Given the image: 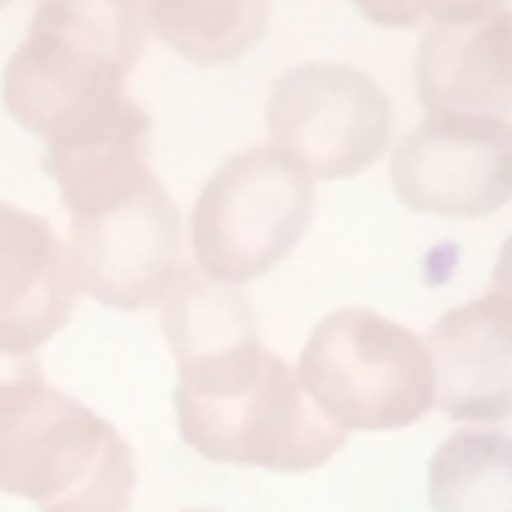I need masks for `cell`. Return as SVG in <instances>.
Instances as JSON below:
<instances>
[{
  "label": "cell",
  "mask_w": 512,
  "mask_h": 512,
  "mask_svg": "<svg viewBox=\"0 0 512 512\" xmlns=\"http://www.w3.org/2000/svg\"><path fill=\"white\" fill-rule=\"evenodd\" d=\"M436 405L459 423H495L512 414V297L490 288L445 310L427 333Z\"/></svg>",
  "instance_id": "9c48e42d"
},
{
  "label": "cell",
  "mask_w": 512,
  "mask_h": 512,
  "mask_svg": "<svg viewBox=\"0 0 512 512\" xmlns=\"http://www.w3.org/2000/svg\"><path fill=\"white\" fill-rule=\"evenodd\" d=\"M355 5H360L364 18H373V23H382V27L423 23V5H418V0H355Z\"/></svg>",
  "instance_id": "2e32d148"
},
{
  "label": "cell",
  "mask_w": 512,
  "mask_h": 512,
  "mask_svg": "<svg viewBox=\"0 0 512 512\" xmlns=\"http://www.w3.org/2000/svg\"><path fill=\"white\" fill-rule=\"evenodd\" d=\"M180 436L216 463L310 472L346 445L306 396L297 369L256 337L176 360Z\"/></svg>",
  "instance_id": "6da1fadb"
},
{
  "label": "cell",
  "mask_w": 512,
  "mask_h": 512,
  "mask_svg": "<svg viewBox=\"0 0 512 512\" xmlns=\"http://www.w3.org/2000/svg\"><path fill=\"white\" fill-rule=\"evenodd\" d=\"M427 490L436 512H512V432L463 427L445 436Z\"/></svg>",
  "instance_id": "4fadbf2b"
},
{
  "label": "cell",
  "mask_w": 512,
  "mask_h": 512,
  "mask_svg": "<svg viewBox=\"0 0 512 512\" xmlns=\"http://www.w3.org/2000/svg\"><path fill=\"white\" fill-rule=\"evenodd\" d=\"M68 261L77 288L108 306H153L171 292L180 261V212L153 171L68 207Z\"/></svg>",
  "instance_id": "8992f818"
},
{
  "label": "cell",
  "mask_w": 512,
  "mask_h": 512,
  "mask_svg": "<svg viewBox=\"0 0 512 512\" xmlns=\"http://www.w3.org/2000/svg\"><path fill=\"white\" fill-rule=\"evenodd\" d=\"M274 149L310 180H342L378 162L391 140V99L369 72L351 63H297L270 90Z\"/></svg>",
  "instance_id": "52a82bcc"
},
{
  "label": "cell",
  "mask_w": 512,
  "mask_h": 512,
  "mask_svg": "<svg viewBox=\"0 0 512 512\" xmlns=\"http://www.w3.org/2000/svg\"><path fill=\"white\" fill-rule=\"evenodd\" d=\"M423 18L432 23H459V18H481V14H499L504 0H418Z\"/></svg>",
  "instance_id": "9a60e30c"
},
{
  "label": "cell",
  "mask_w": 512,
  "mask_h": 512,
  "mask_svg": "<svg viewBox=\"0 0 512 512\" xmlns=\"http://www.w3.org/2000/svg\"><path fill=\"white\" fill-rule=\"evenodd\" d=\"M77 306V274L68 243L41 212L0 198V351L32 355L68 324Z\"/></svg>",
  "instance_id": "30bf717a"
},
{
  "label": "cell",
  "mask_w": 512,
  "mask_h": 512,
  "mask_svg": "<svg viewBox=\"0 0 512 512\" xmlns=\"http://www.w3.org/2000/svg\"><path fill=\"white\" fill-rule=\"evenodd\" d=\"M144 23L185 59L230 63L261 41L270 0H144Z\"/></svg>",
  "instance_id": "5bb4252c"
},
{
  "label": "cell",
  "mask_w": 512,
  "mask_h": 512,
  "mask_svg": "<svg viewBox=\"0 0 512 512\" xmlns=\"http://www.w3.org/2000/svg\"><path fill=\"white\" fill-rule=\"evenodd\" d=\"M0 5H5V0H0Z\"/></svg>",
  "instance_id": "d6986e66"
},
{
  "label": "cell",
  "mask_w": 512,
  "mask_h": 512,
  "mask_svg": "<svg viewBox=\"0 0 512 512\" xmlns=\"http://www.w3.org/2000/svg\"><path fill=\"white\" fill-rule=\"evenodd\" d=\"M0 490L41 512H126L135 495L126 436L50 387L36 355L0 351Z\"/></svg>",
  "instance_id": "7a4b0ae2"
},
{
  "label": "cell",
  "mask_w": 512,
  "mask_h": 512,
  "mask_svg": "<svg viewBox=\"0 0 512 512\" xmlns=\"http://www.w3.org/2000/svg\"><path fill=\"white\" fill-rule=\"evenodd\" d=\"M297 378L342 432H396L436 405L427 337L360 306L333 310L310 328Z\"/></svg>",
  "instance_id": "3957f363"
},
{
  "label": "cell",
  "mask_w": 512,
  "mask_h": 512,
  "mask_svg": "<svg viewBox=\"0 0 512 512\" xmlns=\"http://www.w3.org/2000/svg\"><path fill=\"white\" fill-rule=\"evenodd\" d=\"M310 212H315V180L274 144L234 153L198 189L189 221L194 265L207 279L239 288L297 248Z\"/></svg>",
  "instance_id": "5b68a950"
},
{
  "label": "cell",
  "mask_w": 512,
  "mask_h": 512,
  "mask_svg": "<svg viewBox=\"0 0 512 512\" xmlns=\"http://www.w3.org/2000/svg\"><path fill=\"white\" fill-rule=\"evenodd\" d=\"M400 203L432 216H490L512 198V122L427 117L391 153Z\"/></svg>",
  "instance_id": "ba28073f"
},
{
  "label": "cell",
  "mask_w": 512,
  "mask_h": 512,
  "mask_svg": "<svg viewBox=\"0 0 512 512\" xmlns=\"http://www.w3.org/2000/svg\"><path fill=\"white\" fill-rule=\"evenodd\" d=\"M45 171L54 176V185H59L68 207L153 171L149 167V113L126 95V86L72 108L45 135Z\"/></svg>",
  "instance_id": "7c38bea8"
},
{
  "label": "cell",
  "mask_w": 512,
  "mask_h": 512,
  "mask_svg": "<svg viewBox=\"0 0 512 512\" xmlns=\"http://www.w3.org/2000/svg\"><path fill=\"white\" fill-rule=\"evenodd\" d=\"M495 292L512 297V234L504 239V248H499V256H495Z\"/></svg>",
  "instance_id": "e0dca14e"
},
{
  "label": "cell",
  "mask_w": 512,
  "mask_h": 512,
  "mask_svg": "<svg viewBox=\"0 0 512 512\" xmlns=\"http://www.w3.org/2000/svg\"><path fill=\"white\" fill-rule=\"evenodd\" d=\"M189 512H216V508H189Z\"/></svg>",
  "instance_id": "ac0fdd59"
},
{
  "label": "cell",
  "mask_w": 512,
  "mask_h": 512,
  "mask_svg": "<svg viewBox=\"0 0 512 512\" xmlns=\"http://www.w3.org/2000/svg\"><path fill=\"white\" fill-rule=\"evenodd\" d=\"M418 99L427 117L512 113V14L432 23L418 45Z\"/></svg>",
  "instance_id": "8fae6325"
},
{
  "label": "cell",
  "mask_w": 512,
  "mask_h": 512,
  "mask_svg": "<svg viewBox=\"0 0 512 512\" xmlns=\"http://www.w3.org/2000/svg\"><path fill=\"white\" fill-rule=\"evenodd\" d=\"M144 32V0H36L32 27L5 63L9 113L50 135L72 108L126 86Z\"/></svg>",
  "instance_id": "277c9868"
}]
</instances>
